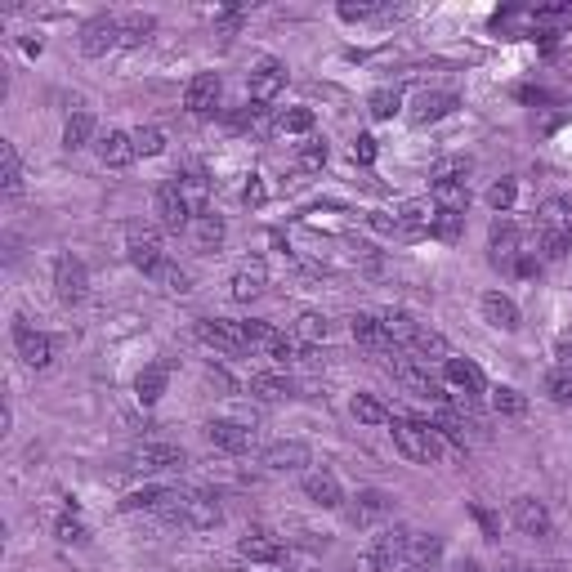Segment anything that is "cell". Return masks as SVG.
<instances>
[{
	"mask_svg": "<svg viewBox=\"0 0 572 572\" xmlns=\"http://www.w3.org/2000/svg\"><path fill=\"white\" fill-rule=\"evenodd\" d=\"M389 434H394L398 452H403L407 461L434 465V461H443V452H447V438L434 429V421H412V416H394V421H389Z\"/></svg>",
	"mask_w": 572,
	"mask_h": 572,
	"instance_id": "6da1fadb",
	"label": "cell"
},
{
	"mask_svg": "<svg viewBox=\"0 0 572 572\" xmlns=\"http://www.w3.org/2000/svg\"><path fill=\"white\" fill-rule=\"evenodd\" d=\"M537 246L541 260H564L572 251V206L568 202H546L537 211Z\"/></svg>",
	"mask_w": 572,
	"mask_h": 572,
	"instance_id": "7a4b0ae2",
	"label": "cell"
},
{
	"mask_svg": "<svg viewBox=\"0 0 572 572\" xmlns=\"http://www.w3.org/2000/svg\"><path fill=\"white\" fill-rule=\"evenodd\" d=\"M389 371H394V380L407 389V394L429 398V403H438V407H452V394H447V385L429 376V367H425L421 358H398V354H394Z\"/></svg>",
	"mask_w": 572,
	"mask_h": 572,
	"instance_id": "3957f363",
	"label": "cell"
},
{
	"mask_svg": "<svg viewBox=\"0 0 572 572\" xmlns=\"http://www.w3.org/2000/svg\"><path fill=\"white\" fill-rule=\"evenodd\" d=\"M161 519L184 523V528H215V523L224 519V510H219V501L211 492H175V501L166 505Z\"/></svg>",
	"mask_w": 572,
	"mask_h": 572,
	"instance_id": "277c9868",
	"label": "cell"
},
{
	"mask_svg": "<svg viewBox=\"0 0 572 572\" xmlns=\"http://www.w3.org/2000/svg\"><path fill=\"white\" fill-rule=\"evenodd\" d=\"M407 537H412L407 528H380L376 537H367V550H362V564H367V572H389L394 564H403Z\"/></svg>",
	"mask_w": 572,
	"mask_h": 572,
	"instance_id": "5b68a950",
	"label": "cell"
},
{
	"mask_svg": "<svg viewBox=\"0 0 572 572\" xmlns=\"http://www.w3.org/2000/svg\"><path fill=\"white\" fill-rule=\"evenodd\" d=\"M126 255L130 264H135L139 273H157L161 264H166V251H161V233L157 228H143V224H130L126 228Z\"/></svg>",
	"mask_w": 572,
	"mask_h": 572,
	"instance_id": "8992f818",
	"label": "cell"
},
{
	"mask_svg": "<svg viewBox=\"0 0 572 572\" xmlns=\"http://www.w3.org/2000/svg\"><path fill=\"white\" fill-rule=\"evenodd\" d=\"M152 215H157V224L166 228V233H184V228L193 224V211H188V202H184L175 179L157 184V193H152Z\"/></svg>",
	"mask_w": 572,
	"mask_h": 572,
	"instance_id": "52a82bcc",
	"label": "cell"
},
{
	"mask_svg": "<svg viewBox=\"0 0 572 572\" xmlns=\"http://www.w3.org/2000/svg\"><path fill=\"white\" fill-rule=\"evenodd\" d=\"M242 331H246V345L260 349V354L282 358V362L300 358V340L286 336V331H278L273 322H255V318H251V322H242Z\"/></svg>",
	"mask_w": 572,
	"mask_h": 572,
	"instance_id": "ba28073f",
	"label": "cell"
},
{
	"mask_svg": "<svg viewBox=\"0 0 572 572\" xmlns=\"http://www.w3.org/2000/svg\"><path fill=\"white\" fill-rule=\"evenodd\" d=\"M54 295H59L63 304H81L85 295H90V269H85V260H76L72 251L54 260Z\"/></svg>",
	"mask_w": 572,
	"mask_h": 572,
	"instance_id": "9c48e42d",
	"label": "cell"
},
{
	"mask_svg": "<svg viewBox=\"0 0 572 572\" xmlns=\"http://www.w3.org/2000/svg\"><path fill=\"white\" fill-rule=\"evenodd\" d=\"M14 349L23 358V367H32V371H45L54 362V340L45 331H32L27 318H14Z\"/></svg>",
	"mask_w": 572,
	"mask_h": 572,
	"instance_id": "30bf717a",
	"label": "cell"
},
{
	"mask_svg": "<svg viewBox=\"0 0 572 572\" xmlns=\"http://www.w3.org/2000/svg\"><path fill=\"white\" fill-rule=\"evenodd\" d=\"M197 340L219 349V354H246L251 349L242 322H233V318H197Z\"/></svg>",
	"mask_w": 572,
	"mask_h": 572,
	"instance_id": "8fae6325",
	"label": "cell"
},
{
	"mask_svg": "<svg viewBox=\"0 0 572 572\" xmlns=\"http://www.w3.org/2000/svg\"><path fill=\"white\" fill-rule=\"evenodd\" d=\"M434 215H438V206L429 202V197H407V202L394 211V237L416 242V237H425L429 228H434Z\"/></svg>",
	"mask_w": 572,
	"mask_h": 572,
	"instance_id": "7c38bea8",
	"label": "cell"
},
{
	"mask_svg": "<svg viewBox=\"0 0 572 572\" xmlns=\"http://www.w3.org/2000/svg\"><path fill=\"white\" fill-rule=\"evenodd\" d=\"M121 45V18L117 14H94L90 23L81 27V54H90V59H103L108 50H117Z\"/></svg>",
	"mask_w": 572,
	"mask_h": 572,
	"instance_id": "4fadbf2b",
	"label": "cell"
},
{
	"mask_svg": "<svg viewBox=\"0 0 572 572\" xmlns=\"http://www.w3.org/2000/svg\"><path fill=\"white\" fill-rule=\"evenodd\" d=\"M246 90H251L255 103H273L286 90V63L273 59V54H264V59L251 68V76H246Z\"/></svg>",
	"mask_w": 572,
	"mask_h": 572,
	"instance_id": "5bb4252c",
	"label": "cell"
},
{
	"mask_svg": "<svg viewBox=\"0 0 572 572\" xmlns=\"http://www.w3.org/2000/svg\"><path fill=\"white\" fill-rule=\"evenodd\" d=\"M130 461H135L139 474H166V470H184L188 452L184 447H175V443H143Z\"/></svg>",
	"mask_w": 572,
	"mask_h": 572,
	"instance_id": "9a60e30c",
	"label": "cell"
},
{
	"mask_svg": "<svg viewBox=\"0 0 572 572\" xmlns=\"http://www.w3.org/2000/svg\"><path fill=\"white\" fill-rule=\"evenodd\" d=\"M219 99H224V81H219L215 72H197L184 90V108L193 112V117H211L219 108Z\"/></svg>",
	"mask_w": 572,
	"mask_h": 572,
	"instance_id": "2e32d148",
	"label": "cell"
},
{
	"mask_svg": "<svg viewBox=\"0 0 572 572\" xmlns=\"http://www.w3.org/2000/svg\"><path fill=\"white\" fill-rule=\"evenodd\" d=\"M488 242H492V264H501V269H514V264H519L523 242H519V224H514L510 215H497V219H492Z\"/></svg>",
	"mask_w": 572,
	"mask_h": 572,
	"instance_id": "e0dca14e",
	"label": "cell"
},
{
	"mask_svg": "<svg viewBox=\"0 0 572 572\" xmlns=\"http://www.w3.org/2000/svg\"><path fill=\"white\" fill-rule=\"evenodd\" d=\"M510 523L523 537H550V510H546V501H537V497H514Z\"/></svg>",
	"mask_w": 572,
	"mask_h": 572,
	"instance_id": "ac0fdd59",
	"label": "cell"
},
{
	"mask_svg": "<svg viewBox=\"0 0 572 572\" xmlns=\"http://www.w3.org/2000/svg\"><path fill=\"white\" fill-rule=\"evenodd\" d=\"M260 461H264V470H273V474H300L313 465V452L304 443H269Z\"/></svg>",
	"mask_w": 572,
	"mask_h": 572,
	"instance_id": "d6986e66",
	"label": "cell"
},
{
	"mask_svg": "<svg viewBox=\"0 0 572 572\" xmlns=\"http://www.w3.org/2000/svg\"><path fill=\"white\" fill-rule=\"evenodd\" d=\"M282 537L273 528H251L242 541H237V555L251 559V564H278L282 559Z\"/></svg>",
	"mask_w": 572,
	"mask_h": 572,
	"instance_id": "ffe728a7",
	"label": "cell"
},
{
	"mask_svg": "<svg viewBox=\"0 0 572 572\" xmlns=\"http://www.w3.org/2000/svg\"><path fill=\"white\" fill-rule=\"evenodd\" d=\"M456 108H461V99H456L452 90H421L412 103V121L416 126H434V121L452 117Z\"/></svg>",
	"mask_w": 572,
	"mask_h": 572,
	"instance_id": "44dd1931",
	"label": "cell"
},
{
	"mask_svg": "<svg viewBox=\"0 0 572 572\" xmlns=\"http://www.w3.org/2000/svg\"><path fill=\"white\" fill-rule=\"evenodd\" d=\"M264 286H269V264L255 255V260H242L233 269V300L251 304L255 295H264Z\"/></svg>",
	"mask_w": 572,
	"mask_h": 572,
	"instance_id": "7402d4cb",
	"label": "cell"
},
{
	"mask_svg": "<svg viewBox=\"0 0 572 572\" xmlns=\"http://www.w3.org/2000/svg\"><path fill=\"white\" fill-rule=\"evenodd\" d=\"M94 152H99V161H103V166H112V170L130 166V161L139 157V152H135V139H130V130H103V135L94 139Z\"/></svg>",
	"mask_w": 572,
	"mask_h": 572,
	"instance_id": "603a6c76",
	"label": "cell"
},
{
	"mask_svg": "<svg viewBox=\"0 0 572 572\" xmlns=\"http://www.w3.org/2000/svg\"><path fill=\"white\" fill-rule=\"evenodd\" d=\"M479 313H483V322H492L497 331H519V322H523L519 304H514L505 291H488V295H483Z\"/></svg>",
	"mask_w": 572,
	"mask_h": 572,
	"instance_id": "cb8c5ba5",
	"label": "cell"
},
{
	"mask_svg": "<svg viewBox=\"0 0 572 572\" xmlns=\"http://www.w3.org/2000/svg\"><path fill=\"white\" fill-rule=\"evenodd\" d=\"M304 497L322 510H340L345 505V492H340V479L331 470H309L304 474Z\"/></svg>",
	"mask_w": 572,
	"mask_h": 572,
	"instance_id": "d4e9b609",
	"label": "cell"
},
{
	"mask_svg": "<svg viewBox=\"0 0 572 572\" xmlns=\"http://www.w3.org/2000/svg\"><path fill=\"white\" fill-rule=\"evenodd\" d=\"M349 331H354V340L367 345L371 354H398L394 340L385 336V322H380L376 313H354V318H349Z\"/></svg>",
	"mask_w": 572,
	"mask_h": 572,
	"instance_id": "484cf974",
	"label": "cell"
},
{
	"mask_svg": "<svg viewBox=\"0 0 572 572\" xmlns=\"http://www.w3.org/2000/svg\"><path fill=\"white\" fill-rule=\"evenodd\" d=\"M443 380L456 389V394H465V398H474V394H483V389H488L483 371L474 367L470 358H447V362H443Z\"/></svg>",
	"mask_w": 572,
	"mask_h": 572,
	"instance_id": "4316f807",
	"label": "cell"
},
{
	"mask_svg": "<svg viewBox=\"0 0 572 572\" xmlns=\"http://www.w3.org/2000/svg\"><path fill=\"white\" fill-rule=\"evenodd\" d=\"M438 559H443V537H434V532H412L407 537V555H403L407 568H438Z\"/></svg>",
	"mask_w": 572,
	"mask_h": 572,
	"instance_id": "83f0119b",
	"label": "cell"
},
{
	"mask_svg": "<svg viewBox=\"0 0 572 572\" xmlns=\"http://www.w3.org/2000/svg\"><path fill=\"white\" fill-rule=\"evenodd\" d=\"M175 501V488H161V483H148V488H135L126 492V501H121V510L135 514V510H148V514H166V505Z\"/></svg>",
	"mask_w": 572,
	"mask_h": 572,
	"instance_id": "f1b7e54d",
	"label": "cell"
},
{
	"mask_svg": "<svg viewBox=\"0 0 572 572\" xmlns=\"http://www.w3.org/2000/svg\"><path fill=\"white\" fill-rule=\"evenodd\" d=\"M166 380H170V367L166 362H152V367H143L135 376V398L143 407H157L161 394H166Z\"/></svg>",
	"mask_w": 572,
	"mask_h": 572,
	"instance_id": "f546056e",
	"label": "cell"
},
{
	"mask_svg": "<svg viewBox=\"0 0 572 572\" xmlns=\"http://www.w3.org/2000/svg\"><path fill=\"white\" fill-rule=\"evenodd\" d=\"M251 398H260V403H286V398H295V385L278 371H255L251 376Z\"/></svg>",
	"mask_w": 572,
	"mask_h": 572,
	"instance_id": "4dcf8cb0",
	"label": "cell"
},
{
	"mask_svg": "<svg viewBox=\"0 0 572 572\" xmlns=\"http://www.w3.org/2000/svg\"><path fill=\"white\" fill-rule=\"evenodd\" d=\"M206 438H211L219 452H246L251 447V429L242 421H211L206 425Z\"/></svg>",
	"mask_w": 572,
	"mask_h": 572,
	"instance_id": "1f68e13d",
	"label": "cell"
},
{
	"mask_svg": "<svg viewBox=\"0 0 572 572\" xmlns=\"http://www.w3.org/2000/svg\"><path fill=\"white\" fill-rule=\"evenodd\" d=\"M380 322H385V336L394 340V349L403 345V349H412L416 345V336H421V322L412 318V313H403V309H389V313H380Z\"/></svg>",
	"mask_w": 572,
	"mask_h": 572,
	"instance_id": "d6a6232c",
	"label": "cell"
},
{
	"mask_svg": "<svg viewBox=\"0 0 572 572\" xmlns=\"http://www.w3.org/2000/svg\"><path fill=\"white\" fill-rule=\"evenodd\" d=\"M193 242H197V251H219V246H224V237H228V224L219 215H193Z\"/></svg>",
	"mask_w": 572,
	"mask_h": 572,
	"instance_id": "836d02e7",
	"label": "cell"
},
{
	"mask_svg": "<svg viewBox=\"0 0 572 572\" xmlns=\"http://www.w3.org/2000/svg\"><path fill=\"white\" fill-rule=\"evenodd\" d=\"M179 193H184L188 211L193 215H206V202H211V179L202 175V170H188V175H175Z\"/></svg>",
	"mask_w": 572,
	"mask_h": 572,
	"instance_id": "e575fe53",
	"label": "cell"
},
{
	"mask_svg": "<svg viewBox=\"0 0 572 572\" xmlns=\"http://www.w3.org/2000/svg\"><path fill=\"white\" fill-rule=\"evenodd\" d=\"M291 336L300 340V345H322V340L331 336V322H327V313H318V309H304L300 318L291 322Z\"/></svg>",
	"mask_w": 572,
	"mask_h": 572,
	"instance_id": "d590c367",
	"label": "cell"
},
{
	"mask_svg": "<svg viewBox=\"0 0 572 572\" xmlns=\"http://www.w3.org/2000/svg\"><path fill=\"white\" fill-rule=\"evenodd\" d=\"M385 510H389V505H385V492L362 488L358 497H354V505H349V523H354V528H367V523H376Z\"/></svg>",
	"mask_w": 572,
	"mask_h": 572,
	"instance_id": "8d00e7d4",
	"label": "cell"
},
{
	"mask_svg": "<svg viewBox=\"0 0 572 572\" xmlns=\"http://www.w3.org/2000/svg\"><path fill=\"white\" fill-rule=\"evenodd\" d=\"M157 32V18L152 14H126L121 18V50H143Z\"/></svg>",
	"mask_w": 572,
	"mask_h": 572,
	"instance_id": "74e56055",
	"label": "cell"
},
{
	"mask_svg": "<svg viewBox=\"0 0 572 572\" xmlns=\"http://www.w3.org/2000/svg\"><path fill=\"white\" fill-rule=\"evenodd\" d=\"M367 112L376 121H394L398 112H403V90H398V85H380V90H371Z\"/></svg>",
	"mask_w": 572,
	"mask_h": 572,
	"instance_id": "f35d334b",
	"label": "cell"
},
{
	"mask_svg": "<svg viewBox=\"0 0 572 572\" xmlns=\"http://www.w3.org/2000/svg\"><path fill=\"white\" fill-rule=\"evenodd\" d=\"M349 412H354L358 425H389V421H394V412H389L380 398H371V394H354V398H349Z\"/></svg>",
	"mask_w": 572,
	"mask_h": 572,
	"instance_id": "ab89813d",
	"label": "cell"
},
{
	"mask_svg": "<svg viewBox=\"0 0 572 572\" xmlns=\"http://www.w3.org/2000/svg\"><path fill=\"white\" fill-rule=\"evenodd\" d=\"M0 179H5V197L23 193V161H18L14 143H0Z\"/></svg>",
	"mask_w": 572,
	"mask_h": 572,
	"instance_id": "60d3db41",
	"label": "cell"
},
{
	"mask_svg": "<svg viewBox=\"0 0 572 572\" xmlns=\"http://www.w3.org/2000/svg\"><path fill=\"white\" fill-rule=\"evenodd\" d=\"M90 139H99V135H94V117H90V112H72L68 126H63V148L76 152V148H85Z\"/></svg>",
	"mask_w": 572,
	"mask_h": 572,
	"instance_id": "b9f144b4",
	"label": "cell"
},
{
	"mask_svg": "<svg viewBox=\"0 0 572 572\" xmlns=\"http://www.w3.org/2000/svg\"><path fill=\"white\" fill-rule=\"evenodd\" d=\"M429 179H434V184H470V161L465 157H443V161H434Z\"/></svg>",
	"mask_w": 572,
	"mask_h": 572,
	"instance_id": "7bdbcfd3",
	"label": "cell"
},
{
	"mask_svg": "<svg viewBox=\"0 0 572 572\" xmlns=\"http://www.w3.org/2000/svg\"><path fill=\"white\" fill-rule=\"evenodd\" d=\"M152 282H157V286H161V291H166V295H188V291H193V286H188L193 278H188V273L179 269V264H170V260L161 264L157 273H152Z\"/></svg>",
	"mask_w": 572,
	"mask_h": 572,
	"instance_id": "ee69618b",
	"label": "cell"
},
{
	"mask_svg": "<svg viewBox=\"0 0 572 572\" xmlns=\"http://www.w3.org/2000/svg\"><path fill=\"white\" fill-rule=\"evenodd\" d=\"M492 412L497 416H523L528 412V398H523L519 389H510V385H497L492 389Z\"/></svg>",
	"mask_w": 572,
	"mask_h": 572,
	"instance_id": "f6af8a7d",
	"label": "cell"
},
{
	"mask_svg": "<svg viewBox=\"0 0 572 572\" xmlns=\"http://www.w3.org/2000/svg\"><path fill=\"white\" fill-rule=\"evenodd\" d=\"M412 354L421 362H447V358H452V354H447V340L438 336V331H421L416 345H412Z\"/></svg>",
	"mask_w": 572,
	"mask_h": 572,
	"instance_id": "bcb514c9",
	"label": "cell"
},
{
	"mask_svg": "<svg viewBox=\"0 0 572 572\" xmlns=\"http://www.w3.org/2000/svg\"><path fill=\"white\" fill-rule=\"evenodd\" d=\"M461 233H465V215H456V211H438L434 215L429 237H438V242H461Z\"/></svg>",
	"mask_w": 572,
	"mask_h": 572,
	"instance_id": "7dc6e473",
	"label": "cell"
},
{
	"mask_svg": "<svg viewBox=\"0 0 572 572\" xmlns=\"http://www.w3.org/2000/svg\"><path fill=\"white\" fill-rule=\"evenodd\" d=\"M313 108H286L282 117H278V135H309L313 130Z\"/></svg>",
	"mask_w": 572,
	"mask_h": 572,
	"instance_id": "c3c4849f",
	"label": "cell"
},
{
	"mask_svg": "<svg viewBox=\"0 0 572 572\" xmlns=\"http://www.w3.org/2000/svg\"><path fill=\"white\" fill-rule=\"evenodd\" d=\"M130 139H135V152H139V157H161V152H166V135H161L157 126L130 130Z\"/></svg>",
	"mask_w": 572,
	"mask_h": 572,
	"instance_id": "681fc988",
	"label": "cell"
},
{
	"mask_svg": "<svg viewBox=\"0 0 572 572\" xmlns=\"http://www.w3.org/2000/svg\"><path fill=\"white\" fill-rule=\"evenodd\" d=\"M54 537H59L63 546H85V541H90V528H85V523L76 519V510H72V514H63V519L54 523Z\"/></svg>",
	"mask_w": 572,
	"mask_h": 572,
	"instance_id": "f907efd6",
	"label": "cell"
},
{
	"mask_svg": "<svg viewBox=\"0 0 572 572\" xmlns=\"http://www.w3.org/2000/svg\"><path fill=\"white\" fill-rule=\"evenodd\" d=\"M514 197H519V184H514V179H497V184L488 188V206H492L497 215H510Z\"/></svg>",
	"mask_w": 572,
	"mask_h": 572,
	"instance_id": "816d5d0a",
	"label": "cell"
},
{
	"mask_svg": "<svg viewBox=\"0 0 572 572\" xmlns=\"http://www.w3.org/2000/svg\"><path fill=\"white\" fill-rule=\"evenodd\" d=\"M336 14L345 18V23H367V18H380V14H385V5H376V0H358V5H354V0H345Z\"/></svg>",
	"mask_w": 572,
	"mask_h": 572,
	"instance_id": "f5cc1de1",
	"label": "cell"
},
{
	"mask_svg": "<svg viewBox=\"0 0 572 572\" xmlns=\"http://www.w3.org/2000/svg\"><path fill=\"white\" fill-rule=\"evenodd\" d=\"M546 394H550V403H559V407H572V371H550V380H546Z\"/></svg>",
	"mask_w": 572,
	"mask_h": 572,
	"instance_id": "db71d44e",
	"label": "cell"
},
{
	"mask_svg": "<svg viewBox=\"0 0 572 572\" xmlns=\"http://www.w3.org/2000/svg\"><path fill=\"white\" fill-rule=\"evenodd\" d=\"M295 157H300L304 170H322V166H327V143H322V139H304L300 148H295Z\"/></svg>",
	"mask_w": 572,
	"mask_h": 572,
	"instance_id": "11a10c76",
	"label": "cell"
},
{
	"mask_svg": "<svg viewBox=\"0 0 572 572\" xmlns=\"http://www.w3.org/2000/svg\"><path fill=\"white\" fill-rule=\"evenodd\" d=\"M354 161H358V166H371V161H376V139H371V135H358V139H354Z\"/></svg>",
	"mask_w": 572,
	"mask_h": 572,
	"instance_id": "9f6ffc18",
	"label": "cell"
},
{
	"mask_svg": "<svg viewBox=\"0 0 572 572\" xmlns=\"http://www.w3.org/2000/svg\"><path fill=\"white\" fill-rule=\"evenodd\" d=\"M555 362H559V371H572V331H564V336H559Z\"/></svg>",
	"mask_w": 572,
	"mask_h": 572,
	"instance_id": "6f0895ef",
	"label": "cell"
},
{
	"mask_svg": "<svg viewBox=\"0 0 572 572\" xmlns=\"http://www.w3.org/2000/svg\"><path fill=\"white\" fill-rule=\"evenodd\" d=\"M246 202H251V206L264 202V184H260V179H251V184H246Z\"/></svg>",
	"mask_w": 572,
	"mask_h": 572,
	"instance_id": "680465c9",
	"label": "cell"
},
{
	"mask_svg": "<svg viewBox=\"0 0 572 572\" xmlns=\"http://www.w3.org/2000/svg\"><path fill=\"white\" fill-rule=\"evenodd\" d=\"M474 514H479V523H483V528H488V537H497V519H492L488 510H474Z\"/></svg>",
	"mask_w": 572,
	"mask_h": 572,
	"instance_id": "91938a15",
	"label": "cell"
},
{
	"mask_svg": "<svg viewBox=\"0 0 572 572\" xmlns=\"http://www.w3.org/2000/svg\"><path fill=\"white\" fill-rule=\"evenodd\" d=\"M452 572H483V564H479V559H461Z\"/></svg>",
	"mask_w": 572,
	"mask_h": 572,
	"instance_id": "94428289",
	"label": "cell"
},
{
	"mask_svg": "<svg viewBox=\"0 0 572 572\" xmlns=\"http://www.w3.org/2000/svg\"><path fill=\"white\" fill-rule=\"evenodd\" d=\"M510 572H537V568H528V564H510Z\"/></svg>",
	"mask_w": 572,
	"mask_h": 572,
	"instance_id": "6125c7cd",
	"label": "cell"
},
{
	"mask_svg": "<svg viewBox=\"0 0 572 572\" xmlns=\"http://www.w3.org/2000/svg\"><path fill=\"white\" fill-rule=\"evenodd\" d=\"M407 572H434V568H407Z\"/></svg>",
	"mask_w": 572,
	"mask_h": 572,
	"instance_id": "be15d7a7",
	"label": "cell"
}]
</instances>
